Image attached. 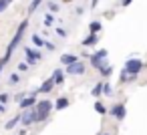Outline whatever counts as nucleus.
Instances as JSON below:
<instances>
[{
  "mask_svg": "<svg viewBox=\"0 0 147 135\" xmlns=\"http://www.w3.org/2000/svg\"><path fill=\"white\" fill-rule=\"evenodd\" d=\"M24 28H26V22H22L20 26H18V30H16V34H14V38H12V43L8 45V51H6V57H4V61H8V57L12 55V51L18 47V43H20V38H22V32H24Z\"/></svg>",
  "mask_w": 147,
  "mask_h": 135,
  "instance_id": "obj_1",
  "label": "nucleus"
},
{
  "mask_svg": "<svg viewBox=\"0 0 147 135\" xmlns=\"http://www.w3.org/2000/svg\"><path fill=\"white\" fill-rule=\"evenodd\" d=\"M143 69V61H139V59H129L127 63H125V71L123 73H129V75H133V77H137V73Z\"/></svg>",
  "mask_w": 147,
  "mask_h": 135,
  "instance_id": "obj_2",
  "label": "nucleus"
},
{
  "mask_svg": "<svg viewBox=\"0 0 147 135\" xmlns=\"http://www.w3.org/2000/svg\"><path fill=\"white\" fill-rule=\"evenodd\" d=\"M105 59H107V51H97V53L91 57V63H93L95 69L103 71V69H105Z\"/></svg>",
  "mask_w": 147,
  "mask_h": 135,
  "instance_id": "obj_3",
  "label": "nucleus"
},
{
  "mask_svg": "<svg viewBox=\"0 0 147 135\" xmlns=\"http://www.w3.org/2000/svg\"><path fill=\"white\" fill-rule=\"evenodd\" d=\"M38 107H36V111H38V121H42V119H47V115L51 113V109H53V103L51 101H40V103H36Z\"/></svg>",
  "mask_w": 147,
  "mask_h": 135,
  "instance_id": "obj_4",
  "label": "nucleus"
},
{
  "mask_svg": "<svg viewBox=\"0 0 147 135\" xmlns=\"http://www.w3.org/2000/svg\"><path fill=\"white\" fill-rule=\"evenodd\" d=\"M24 55H26V63H28V65H36V63L40 61V53L34 51V49H30V47L24 49Z\"/></svg>",
  "mask_w": 147,
  "mask_h": 135,
  "instance_id": "obj_5",
  "label": "nucleus"
},
{
  "mask_svg": "<svg viewBox=\"0 0 147 135\" xmlns=\"http://www.w3.org/2000/svg\"><path fill=\"white\" fill-rule=\"evenodd\" d=\"M36 121H38V111L36 109H26V113L22 115V123L30 125V123H36Z\"/></svg>",
  "mask_w": 147,
  "mask_h": 135,
  "instance_id": "obj_6",
  "label": "nucleus"
},
{
  "mask_svg": "<svg viewBox=\"0 0 147 135\" xmlns=\"http://www.w3.org/2000/svg\"><path fill=\"white\" fill-rule=\"evenodd\" d=\"M67 73H71V75H83V73H85V63L77 61V63L69 65V67H67Z\"/></svg>",
  "mask_w": 147,
  "mask_h": 135,
  "instance_id": "obj_7",
  "label": "nucleus"
},
{
  "mask_svg": "<svg viewBox=\"0 0 147 135\" xmlns=\"http://www.w3.org/2000/svg\"><path fill=\"white\" fill-rule=\"evenodd\" d=\"M111 115H115L117 119H123L125 117V105H121V103H117L113 109H111Z\"/></svg>",
  "mask_w": 147,
  "mask_h": 135,
  "instance_id": "obj_8",
  "label": "nucleus"
},
{
  "mask_svg": "<svg viewBox=\"0 0 147 135\" xmlns=\"http://www.w3.org/2000/svg\"><path fill=\"white\" fill-rule=\"evenodd\" d=\"M36 105V99H34V95H30V97H26V99H22L20 101V107L26 111V109H30V107H34Z\"/></svg>",
  "mask_w": 147,
  "mask_h": 135,
  "instance_id": "obj_9",
  "label": "nucleus"
},
{
  "mask_svg": "<svg viewBox=\"0 0 147 135\" xmlns=\"http://www.w3.org/2000/svg\"><path fill=\"white\" fill-rule=\"evenodd\" d=\"M53 85H55V79H49V81H45L42 85H40V93H49V91H53Z\"/></svg>",
  "mask_w": 147,
  "mask_h": 135,
  "instance_id": "obj_10",
  "label": "nucleus"
},
{
  "mask_svg": "<svg viewBox=\"0 0 147 135\" xmlns=\"http://www.w3.org/2000/svg\"><path fill=\"white\" fill-rule=\"evenodd\" d=\"M97 43H99V38H97V34H95V32H91V34L83 41V45H85V47H91V45H97Z\"/></svg>",
  "mask_w": 147,
  "mask_h": 135,
  "instance_id": "obj_11",
  "label": "nucleus"
},
{
  "mask_svg": "<svg viewBox=\"0 0 147 135\" xmlns=\"http://www.w3.org/2000/svg\"><path fill=\"white\" fill-rule=\"evenodd\" d=\"M61 61H63V65H67V67H69V65H73V63H77L79 59H77L75 55H65V57H61Z\"/></svg>",
  "mask_w": 147,
  "mask_h": 135,
  "instance_id": "obj_12",
  "label": "nucleus"
},
{
  "mask_svg": "<svg viewBox=\"0 0 147 135\" xmlns=\"http://www.w3.org/2000/svg\"><path fill=\"white\" fill-rule=\"evenodd\" d=\"M53 79H55V85H63V83H65V75H63V71H55Z\"/></svg>",
  "mask_w": 147,
  "mask_h": 135,
  "instance_id": "obj_13",
  "label": "nucleus"
},
{
  "mask_svg": "<svg viewBox=\"0 0 147 135\" xmlns=\"http://www.w3.org/2000/svg\"><path fill=\"white\" fill-rule=\"evenodd\" d=\"M57 109H65V107H69V101L65 99V97H61L59 101H57V105H55Z\"/></svg>",
  "mask_w": 147,
  "mask_h": 135,
  "instance_id": "obj_14",
  "label": "nucleus"
},
{
  "mask_svg": "<svg viewBox=\"0 0 147 135\" xmlns=\"http://www.w3.org/2000/svg\"><path fill=\"white\" fill-rule=\"evenodd\" d=\"M20 119H22V117H14V119H10L4 127H6V129H12V127H16V125H18V121H20Z\"/></svg>",
  "mask_w": 147,
  "mask_h": 135,
  "instance_id": "obj_15",
  "label": "nucleus"
},
{
  "mask_svg": "<svg viewBox=\"0 0 147 135\" xmlns=\"http://www.w3.org/2000/svg\"><path fill=\"white\" fill-rule=\"evenodd\" d=\"M89 28H91V32H95V34H97V32L101 30V22H91V26H89Z\"/></svg>",
  "mask_w": 147,
  "mask_h": 135,
  "instance_id": "obj_16",
  "label": "nucleus"
},
{
  "mask_svg": "<svg viewBox=\"0 0 147 135\" xmlns=\"http://www.w3.org/2000/svg\"><path fill=\"white\" fill-rule=\"evenodd\" d=\"M40 2H42V0H32V2H30V8H28V10H30V12H34V10H36V8L40 6Z\"/></svg>",
  "mask_w": 147,
  "mask_h": 135,
  "instance_id": "obj_17",
  "label": "nucleus"
},
{
  "mask_svg": "<svg viewBox=\"0 0 147 135\" xmlns=\"http://www.w3.org/2000/svg\"><path fill=\"white\" fill-rule=\"evenodd\" d=\"M32 43H34V45H36V47H42V45H45V41H42V38H40V36H36V34H34V36H32Z\"/></svg>",
  "mask_w": 147,
  "mask_h": 135,
  "instance_id": "obj_18",
  "label": "nucleus"
},
{
  "mask_svg": "<svg viewBox=\"0 0 147 135\" xmlns=\"http://www.w3.org/2000/svg\"><path fill=\"white\" fill-rule=\"evenodd\" d=\"M101 93H103V85L99 83V85H95V89H93V95L97 97V95H101Z\"/></svg>",
  "mask_w": 147,
  "mask_h": 135,
  "instance_id": "obj_19",
  "label": "nucleus"
},
{
  "mask_svg": "<svg viewBox=\"0 0 147 135\" xmlns=\"http://www.w3.org/2000/svg\"><path fill=\"white\" fill-rule=\"evenodd\" d=\"M53 24V14H45V26H51Z\"/></svg>",
  "mask_w": 147,
  "mask_h": 135,
  "instance_id": "obj_20",
  "label": "nucleus"
},
{
  "mask_svg": "<svg viewBox=\"0 0 147 135\" xmlns=\"http://www.w3.org/2000/svg\"><path fill=\"white\" fill-rule=\"evenodd\" d=\"M10 2H12V0H0V12H2V10H4Z\"/></svg>",
  "mask_w": 147,
  "mask_h": 135,
  "instance_id": "obj_21",
  "label": "nucleus"
},
{
  "mask_svg": "<svg viewBox=\"0 0 147 135\" xmlns=\"http://www.w3.org/2000/svg\"><path fill=\"white\" fill-rule=\"evenodd\" d=\"M95 109H97L99 113H105V111H107V109L103 107V103H95Z\"/></svg>",
  "mask_w": 147,
  "mask_h": 135,
  "instance_id": "obj_22",
  "label": "nucleus"
},
{
  "mask_svg": "<svg viewBox=\"0 0 147 135\" xmlns=\"http://www.w3.org/2000/svg\"><path fill=\"white\" fill-rule=\"evenodd\" d=\"M111 71H113L111 67H105V69L101 71V75H103V77H107V75H111Z\"/></svg>",
  "mask_w": 147,
  "mask_h": 135,
  "instance_id": "obj_23",
  "label": "nucleus"
},
{
  "mask_svg": "<svg viewBox=\"0 0 147 135\" xmlns=\"http://www.w3.org/2000/svg\"><path fill=\"white\" fill-rule=\"evenodd\" d=\"M103 93L105 95H111V85H103Z\"/></svg>",
  "mask_w": 147,
  "mask_h": 135,
  "instance_id": "obj_24",
  "label": "nucleus"
},
{
  "mask_svg": "<svg viewBox=\"0 0 147 135\" xmlns=\"http://www.w3.org/2000/svg\"><path fill=\"white\" fill-rule=\"evenodd\" d=\"M49 8H51V12H57V10H59V6H57L55 2H51V4H49Z\"/></svg>",
  "mask_w": 147,
  "mask_h": 135,
  "instance_id": "obj_25",
  "label": "nucleus"
},
{
  "mask_svg": "<svg viewBox=\"0 0 147 135\" xmlns=\"http://www.w3.org/2000/svg\"><path fill=\"white\" fill-rule=\"evenodd\" d=\"M10 83H18V75H10Z\"/></svg>",
  "mask_w": 147,
  "mask_h": 135,
  "instance_id": "obj_26",
  "label": "nucleus"
},
{
  "mask_svg": "<svg viewBox=\"0 0 147 135\" xmlns=\"http://www.w3.org/2000/svg\"><path fill=\"white\" fill-rule=\"evenodd\" d=\"M4 109H6V107H4V103H0V113H4Z\"/></svg>",
  "mask_w": 147,
  "mask_h": 135,
  "instance_id": "obj_27",
  "label": "nucleus"
},
{
  "mask_svg": "<svg viewBox=\"0 0 147 135\" xmlns=\"http://www.w3.org/2000/svg\"><path fill=\"white\" fill-rule=\"evenodd\" d=\"M127 4H131V0H123V6H127Z\"/></svg>",
  "mask_w": 147,
  "mask_h": 135,
  "instance_id": "obj_28",
  "label": "nucleus"
},
{
  "mask_svg": "<svg viewBox=\"0 0 147 135\" xmlns=\"http://www.w3.org/2000/svg\"><path fill=\"white\" fill-rule=\"evenodd\" d=\"M91 2H93V6H95V4H97V2H99V0H91Z\"/></svg>",
  "mask_w": 147,
  "mask_h": 135,
  "instance_id": "obj_29",
  "label": "nucleus"
}]
</instances>
